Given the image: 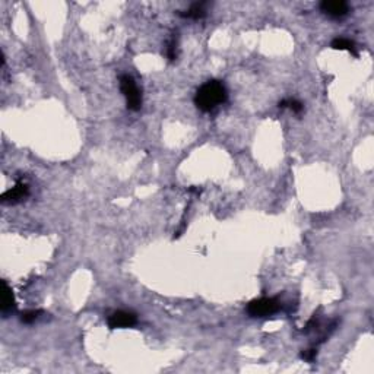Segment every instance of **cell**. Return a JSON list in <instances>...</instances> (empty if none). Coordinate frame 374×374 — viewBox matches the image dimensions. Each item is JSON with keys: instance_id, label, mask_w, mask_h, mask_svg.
I'll use <instances>...</instances> for the list:
<instances>
[{"instance_id": "obj_1", "label": "cell", "mask_w": 374, "mask_h": 374, "mask_svg": "<svg viewBox=\"0 0 374 374\" xmlns=\"http://www.w3.org/2000/svg\"><path fill=\"white\" fill-rule=\"evenodd\" d=\"M228 98L227 88L221 81H208L196 91L194 95V105L203 113H209L215 110L218 105H223Z\"/></svg>"}, {"instance_id": "obj_2", "label": "cell", "mask_w": 374, "mask_h": 374, "mask_svg": "<svg viewBox=\"0 0 374 374\" xmlns=\"http://www.w3.org/2000/svg\"><path fill=\"white\" fill-rule=\"evenodd\" d=\"M120 91H122L123 97L126 98V104L127 108L131 112H138L142 107V94L139 88L136 86V82L133 81V78L129 75H122L120 79Z\"/></svg>"}, {"instance_id": "obj_3", "label": "cell", "mask_w": 374, "mask_h": 374, "mask_svg": "<svg viewBox=\"0 0 374 374\" xmlns=\"http://www.w3.org/2000/svg\"><path fill=\"white\" fill-rule=\"evenodd\" d=\"M281 309V304L275 298H257L247 304V313L252 317H266L272 316Z\"/></svg>"}, {"instance_id": "obj_4", "label": "cell", "mask_w": 374, "mask_h": 374, "mask_svg": "<svg viewBox=\"0 0 374 374\" xmlns=\"http://www.w3.org/2000/svg\"><path fill=\"white\" fill-rule=\"evenodd\" d=\"M30 196V187L24 182H18L15 187L9 189L8 192L2 194V203L3 205H16V203L25 201Z\"/></svg>"}, {"instance_id": "obj_5", "label": "cell", "mask_w": 374, "mask_h": 374, "mask_svg": "<svg viewBox=\"0 0 374 374\" xmlns=\"http://www.w3.org/2000/svg\"><path fill=\"white\" fill-rule=\"evenodd\" d=\"M107 323L112 329H124V327H131L138 323V317L136 314L131 312H124V310H119L107 319Z\"/></svg>"}, {"instance_id": "obj_6", "label": "cell", "mask_w": 374, "mask_h": 374, "mask_svg": "<svg viewBox=\"0 0 374 374\" xmlns=\"http://www.w3.org/2000/svg\"><path fill=\"white\" fill-rule=\"evenodd\" d=\"M320 10L331 18H342L349 12V6L342 0H323L320 3Z\"/></svg>"}, {"instance_id": "obj_7", "label": "cell", "mask_w": 374, "mask_h": 374, "mask_svg": "<svg viewBox=\"0 0 374 374\" xmlns=\"http://www.w3.org/2000/svg\"><path fill=\"white\" fill-rule=\"evenodd\" d=\"M206 3L205 2H196L192 6L184 12H179V15L183 18H189V19H202L206 16V9H205Z\"/></svg>"}, {"instance_id": "obj_8", "label": "cell", "mask_w": 374, "mask_h": 374, "mask_svg": "<svg viewBox=\"0 0 374 374\" xmlns=\"http://www.w3.org/2000/svg\"><path fill=\"white\" fill-rule=\"evenodd\" d=\"M3 285V300H2V313L6 314L15 310V300H13V293L12 288L6 283V281L2 282Z\"/></svg>"}, {"instance_id": "obj_9", "label": "cell", "mask_w": 374, "mask_h": 374, "mask_svg": "<svg viewBox=\"0 0 374 374\" xmlns=\"http://www.w3.org/2000/svg\"><path fill=\"white\" fill-rule=\"evenodd\" d=\"M331 46H332V49H335V50H346L349 51L351 54H354L355 57L358 56V51H357V47H355V42L353 40H348V38H344V37H339V38H335Z\"/></svg>"}, {"instance_id": "obj_10", "label": "cell", "mask_w": 374, "mask_h": 374, "mask_svg": "<svg viewBox=\"0 0 374 374\" xmlns=\"http://www.w3.org/2000/svg\"><path fill=\"white\" fill-rule=\"evenodd\" d=\"M291 108L294 113H297V114H300V113L304 110V105L303 102L298 101V100H295V98H287V100H282V101H279V108Z\"/></svg>"}, {"instance_id": "obj_11", "label": "cell", "mask_w": 374, "mask_h": 374, "mask_svg": "<svg viewBox=\"0 0 374 374\" xmlns=\"http://www.w3.org/2000/svg\"><path fill=\"white\" fill-rule=\"evenodd\" d=\"M41 314V310H28V312H24L20 314V322L22 323L30 324L32 322H35L38 319V316Z\"/></svg>"}, {"instance_id": "obj_12", "label": "cell", "mask_w": 374, "mask_h": 374, "mask_svg": "<svg viewBox=\"0 0 374 374\" xmlns=\"http://www.w3.org/2000/svg\"><path fill=\"white\" fill-rule=\"evenodd\" d=\"M167 56H168V59L171 61H174L177 59V42H175L174 38L170 41V44H168V47H167Z\"/></svg>"}, {"instance_id": "obj_13", "label": "cell", "mask_w": 374, "mask_h": 374, "mask_svg": "<svg viewBox=\"0 0 374 374\" xmlns=\"http://www.w3.org/2000/svg\"><path fill=\"white\" fill-rule=\"evenodd\" d=\"M316 354H317L316 349H307V351H303V353H301V358L305 360V361H313Z\"/></svg>"}]
</instances>
